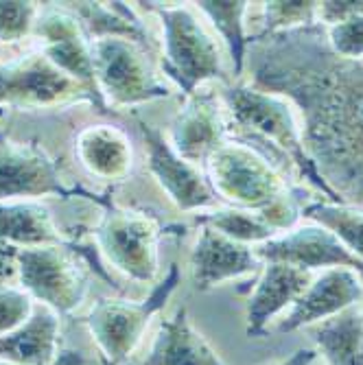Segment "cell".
Listing matches in <instances>:
<instances>
[{
    "label": "cell",
    "mask_w": 363,
    "mask_h": 365,
    "mask_svg": "<svg viewBox=\"0 0 363 365\" xmlns=\"http://www.w3.org/2000/svg\"><path fill=\"white\" fill-rule=\"evenodd\" d=\"M250 44L252 86L293 103L317 171L363 208V59L335 55L317 22Z\"/></svg>",
    "instance_id": "6da1fadb"
},
{
    "label": "cell",
    "mask_w": 363,
    "mask_h": 365,
    "mask_svg": "<svg viewBox=\"0 0 363 365\" xmlns=\"http://www.w3.org/2000/svg\"><path fill=\"white\" fill-rule=\"evenodd\" d=\"M219 96L225 106V114L230 116V140L252 147L278 171L285 169V162L287 167L291 164L298 178L307 180L313 188L328 197V202L346 204L328 186V182L317 171L315 162L307 153L302 127L291 101L245 83L223 86Z\"/></svg>",
    "instance_id": "7a4b0ae2"
},
{
    "label": "cell",
    "mask_w": 363,
    "mask_h": 365,
    "mask_svg": "<svg viewBox=\"0 0 363 365\" xmlns=\"http://www.w3.org/2000/svg\"><path fill=\"white\" fill-rule=\"evenodd\" d=\"M155 14L162 24V73L167 75L184 96L210 81L227 83L223 57L217 40L190 5L173 3H140Z\"/></svg>",
    "instance_id": "3957f363"
},
{
    "label": "cell",
    "mask_w": 363,
    "mask_h": 365,
    "mask_svg": "<svg viewBox=\"0 0 363 365\" xmlns=\"http://www.w3.org/2000/svg\"><path fill=\"white\" fill-rule=\"evenodd\" d=\"M204 175L217 202L250 212H265L291 186L282 173L252 147L225 140L204 162Z\"/></svg>",
    "instance_id": "277c9868"
},
{
    "label": "cell",
    "mask_w": 363,
    "mask_h": 365,
    "mask_svg": "<svg viewBox=\"0 0 363 365\" xmlns=\"http://www.w3.org/2000/svg\"><path fill=\"white\" fill-rule=\"evenodd\" d=\"M182 280L180 264H169L164 278L151 289L145 300H116L98 297L83 317L86 328L101 352L103 365H125L138 348L145 330L155 313H160Z\"/></svg>",
    "instance_id": "5b68a950"
},
{
    "label": "cell",
    "mask_w": 363,
    "mask_h": 365,
    "mask_svg": "<svg viewBox=\"0 0 363 365\" xmlns=\"http://www.w3.org/2000/svg\"><path fill=\"white\" fill-rule=\"evenodd\" d=\"M173 225L160 217L118 208H106L103 219L94 230L96 245L116 272L134 282H153L160 272V241Z\"/></svg>",
    "instance_id": "8992f818"
},
{
    "label": "cell",
    "mask_w": 363,
    "mask_h": 365,
    "mask_svg": "<svg viewBox=\"0 0 363 365\" xmlns=\"http://www.w3.org/2000/svg\"><path fill=\"white\" fill-rule=\"evenodd\" d=\"M73 103H90L101 114L110 108L101 96L59 71L40 51L0 63V106L18 110H55Z\"/></svg>",
    "instance_id": "52a82bcc"
},
{
    "label": "cell",
    "mask_w": 363,
    "mask_h": 365,
    "mask_svg": "<svg viewBox=\"0 0 363 365\" xmlns=\"http://www.w3.org/2000/svg\"><path fill=\"white\" fill-rule=\"evenodd\" d=\"M92 42L94 81L108 108H134L169 98L164 83L149 61V53L125 38H96Z\"/></svg>",
    "instance_id": "ba28073f"
},
{
    "label": "cell",
    "mask_w": 363,
    "mask_h": 365,
    "mask_svg": "<svg viewBox=\"0 0 363 365\" xmlns=\"http://www.w3.org/2000/svg\"><path fill=\"white\" fill-rule=\"evenodd\" d=\"M38 197L88 199L101 208L114 206L112 197L83 186H66L57 162L36 145H22L0 129V202H29Z\"/></svg>",
    "instance_id": "9c48e42d"
},
{
    "label": "cell",
    "mask_w": 363,
    "mask_h": 365,
    "mask_svg": "<svg viewBox=\"0 0 363 365\" xmlns=\"http://www.w3.org/2000/svg\"><path fill=\"white\" fill-rule=\"evenodd\" d=\"M71 252L59 245L20 247L16 258L20 289L57 315L77 311L88 293V274Z\"/></svg>",
    "instance_id": "30bf717a"
},
{
    "label": "cell",
    "mask_w": 363,
    "mask_h": 365,
    "mask_svg": "<svg viewBox=\"0 0 363 365\" xmlns=\"http://www.w3.org/2000/svg\"><path fill=\"white\" fill-rule=\"evenodd\" d=\"M138 131L147 149V167L160 188L169 195V202L182 212H202L215 208L217 197L210 190L200 167L175 153L169 138L151 123L136 118Z\"/></svg>",
    "instance_id": "8fae6325"
},
{
    "label": "cell",
    "mask_w": 363,
    "mask_h": 365,
    "mask_svg": "<svg viewBox=\"0 0 363 365\" xmlns=\"http://www.w3.org/2000/svg\"><path fill=\"white\" fill-rule=\"evenodd\" d=\"M33 38L40 42V53L51 63L86 86L92 94L101 96L94 81L92 42L81 20L68 5L48 3L46 7H40L36 26H33Z\"/></svg>",
    "instance_id": "7c38bea8"
},
{
    "label": "cell",
    "mask_w": 363,
    "mask_h": 365,
    "mask_svg": "<svg viewBox=\"0 0 363 365\" xmlns=\"http://www.w3.org/2000/svg\"><path fill=\"white\" fill-rule=\"evenodd\" d=\"M230 138V123L225 106L215 88L202 86L190 96H184V106L169 127V143L178 155L195 167H204L210 153Z\"/></svg>",
    "instance_id": "4fadbf2b"
},
{
    "label": "cell",
    "mask_w": 363,
    "mask_h": 365,
    "mask_svg": "<svg viewBox=\"0 0 363 365\" xmlns=\"http://www.w3.org/2000/svg\"><path fill=\"white\" fill-rule=\"evenodd\" d=\"M262 262H287L300 269H350L363 278V260L348 252L333 232L313 223L293 227L285 237L256 247Z\"/></svg>",
    "instance_id": "5bb4252c"
},
{
    "label": "cell",
    "mask_w": 363,
    "mask_h": 365,
    "mask_svg": "<svg viewBox=\"0 0 363 365\" xmlns=\"http://www.w3.org/2000/svg\"><path fill=\"white\" fill-rule=\"evenodd\" d=\"M363 300V278L350 269H324L311 280L307 291L298 297L289 313L278 322L276 333L293 330L326 322Z\"/></svg>",
    "instance_id": "9a60e30c"
},
{
    "label": "cell",
    "mask_w": 363,
    "mask_h": 365,
    "mask_svg": "<svg viewBox=\"0 0 363 365\" xmlns=\"http://www.w3.org/2000/svg\"><path fill=\"white\" fill-rule=\"evenodd\" d=\"M188 264L195 289L210 291L227 280L256 274L262 267V260L250 245L237 243L210 227H200Z\"/></svg>",
    "instance_id": "2e32d148"
},
{
    "label": "cell",
    "mask_w": 363,
    "mask_h": 365,
    "mask_svg": "<svg viewBox=\"0 0 363 365\" xmlns=\"http://www.w3.org/2000/svg\"><path fill=\"white\" fill-rule=\"evenodd\" d=\"M313 278V272L287 262H262V272L245 307L247 337H265L270 333V322L298 302V297L307 291Z\"/></svg>",
    "instance_id": "e0dca14e"
},
{
    "label": "cell",
    "mask_w": 363,
    "mask_h": 365,
    "mask_svg": "<svg viewBox=\"0 0 363 365\" xmlns=\"http://www.w3.org/2000/svg\"><path fill=\"white\" fill-rule=\"evenodd\" d=\"M140 365H227L206 337L193 326L188 309H178L162 319L149 354Z\"/></svg>",
    "instance_id": "ac0fdd59"
},
{
    "label": "cell",
    "mask_w": 363,
    "mask_h": 365,
    "mask_svg": "<svg viewBox=\"0 0 363 365\" xmlns=\"http://www.w3.org/2000/svg\"><path fill=\"white\" fill-rule=\"evenodd\" d=\"M81 167L103 182H123L134 167V147L123 129L114 125H90L75 140Z\"/></svg>",
    "instance_id": "d6986e66"
},
{
    "label": "cell",
    "mask_w": 363,
    "mask_h": 365,
    "mask_svg": "<svg viewBox=\"0 0 363 365\" xmlns=\"http://www.w3.org/2000/svg\"><path fill=\"white\" fill-rule=\"evenodd\" d=\"M59 315L38 304L24 324L0 335V361L11 365H55L59 359Z\"/></svg>",
    "instance_id": "ffe728a7"
},
{
    "label": "cell",
    "mask_w": 363,
    "mask_h": 365,
    "mask_svg": "<svg viewBox=\"0 0 363 365\" xmlns=\"http://www.w3.org/2000/svg\"><path fill=\"white\" fill-rule=\"evenodd\" d=\"M0 243L14 247L59 245L88 256L86 247L63 237L48 208L38 202H0Z\"/></svg>",
    "instance_id": "44dd1931"
},
{
    "label": "cell",
    "mask_w": 363,
    "mask_h": 365,
    "mask_svg": "<svg viewBox=\"0 0 363 365\" xmlns=\"http://www.w3.org/2000/svg\"><path fill=\"white\" fill-rule=\"evenodd\" d=\"M81 20L88 38H125L147 53L153 51V38L136 11L125 3H66Z\"/></svg>",
    "instance_id": "7402d4cb"
},
{
    "label": "cell",
    "mask_w": 363,
    "mask_h": 365,
    "mask_svg": "<svg viewBox=\"0 0 363 365\" xmlns=\"http://www.w3.org/2000/svg\"><path fill=\"white\" fill-rule=\"evenodd\" d=\"M315 344L326 365H361L363 348V309H348L322 322L315 330Z\"/></svg>",
    "instance_id": "603a6c76"
},
{
    "label": "cell",
    "mask_w": 363,
    "mask_h": 365,
    "mask_svg": "<svg viewBox=\"0 0 363 365\" xmlns=\"http://www.w3.org/2000/svg\"><path fill=\"white\" fill-rule=\"evenodd\" d=\"M195 9L204 14L210 24L217 29L221 36L227 55L232 59V68L235 77L243 75L245 68V59L250 51V38L245 33V14L250 9V3L237 0V3H217V0H202V3H193Z\"/></svg>",
    "instance_id": "cb8c5ba5"
},
{
    "label": "cell",
    "mask_w": 363,
    "mask_h": 365,
    "mask_svg": "<svg viewBox=\"0 0 363 365\" xmlns=\"http://www.w3.org/2000/svg\"><path fill=\"white\" fill-rule=\"evenodd\" d=\"M197 225L210 227L219 235L232 239L243 245H262L274 239L276 232L262 221L256 212L232 208V206H215L197 215Z\"/></svg>",
    "instance_id": "d4e9b609"
},
{
    "label": "cell",
    "mask_w": 363,
    "mask_h": 365,
    "mask_svg": "<svg viewBox=\"0 0 363 365\" xmlns=\"http://www.w3.org/2000/svg\"><path fill=\"white\" fill-rule=\"evenodd\" d=\"M302 217L333 232L348 252L363 260V208L352 204L311 202L302 206Z\"/></svg>",
    "instance_id": "484cf974"
},
{
    "label": "cell",
    "mask_w": 363,
    "mask_h": 365,
    "mask_svg": "<svg viewBox=\"0 0 363 365\" xmlns=\"http://www.w3.org/2000/svg\"><path fill=\"white\" fill-rule=\"evenodd\" d=\"M317 22V3L313 0H302V3H287V0H272L262 3V26L252 40H260L274 36V33L300 29Z\"/></svg>",
    "instance_id": "4316f807"
},
{
    "label": "cell",
    "mask_w": 363,
    "mask_h": 365,
    "mask_svg": "<svg viewBox=\"0 0 363 365\" xmlns=\"http://www.w3.org/2000/svg\"><path fill=\"white\" fill-rule=\"evenodd\" d=\"M38 14V3H20V0L5 3V0H0V42L18 44L31 38Z\"/></svg>",
    "instance_id": "83f0119b"
},
{
    "label": "cell",
    "mask_w": 363,
    "mask_h": 365,
    "mask_svg": "<svg viewBox=\"0 0 363 365\" xmlns=\"http://www.w3.org/2000/svg\"><path fill=\"white\" fill-rule=\"evenodd\" d=\"M328 46L342 59H363V16L324 26Z\"/></svg>",
    "instance_id": "f1b7e54d"
},
{
    "label": "cell",
    "mask_w": 363,
    "mask_h": 365,
    "mask_svg": "<svg viewBox=\"0 0 363 365\" xmlns=\"http://www.w3.org/2000/svg\"><path fill=\"white\" fill-rule=\"evenodd\" d=\"M33 313V300L26 291L14 284H0V335H7Z\"/></svg>",
    "instance_id": "f546056e"
},
{
    "label": "cell",
    "mask_w": 363,
    "mask_h": 365,
    "mask_svg": "<svg viewBox=\"0 0 363 365\" xmlns=\"http://www.w3.org/2000/svg\"><path fill=\"white\" fill-rule=\"evenodd\" d=\"M363 16V0H324L317 3V24L333 26Z\"/></svg>",
    "instance_id": "4dcf8cb0"
},
{
    "label": "cell",
    "mask_w": 363,
    "mask_h": 365,
    "mask_svg": "<svg viewBox=\"0 0 363 365\" xmlns=\"http://www.w3.org/2000/svg\"><path fill=\"white\" fill-rule=\"evenodd\" d=\"M18 250L20 247L0 243V284H7L9 280L18 278Z\"/></svg>",
    "instance_id": "1f68e13d"
},
{
    "label": "cell",
    "mask_w": 363,
    "mask_h": 365,
    "mask_svg": "<svg viewBox=\"0 0 363 365\" xmlns=\"http://www.w3.org/2000/svg\"><path fill=\"white\" fill-rule=\"evenodd\" d=\"M315 359H317V350L302 348V350H295L289 359H285L280 363H267V365H313Z\"/></svg>",
    "instance_id": "d6a6232c"
},
{
    "label": "cell",
    "mask_w": 363,
    "mask_h": 365,
    "mask_svg": "<svg viewBox=\"0 0 363 365\" xmlns=\"http://www.w3.org/2000/svg\"><path fill=\"white\" fill-rule=\"evenodd\" d=\"M0 365H11V363L0 361ZM55 365H86V356L81 352H77V350H61Z\"/></svg>",
    "instance_id": "836d02e7"
},
{
    "label": "cell",
    "mask_w": 363,
    "mask_h": 365,
    "mask_svg": "<svg viewBox=\"0 0 363 365\" xmlns=\"http://www.w3.org/2000/svg\"><path fill=\"white\" fill-rule=\"evenodd\" d=\"M361 365H363V348H361Z\"/></svg>",
    "instance_id": "e575fe53"
}]
</instances>
